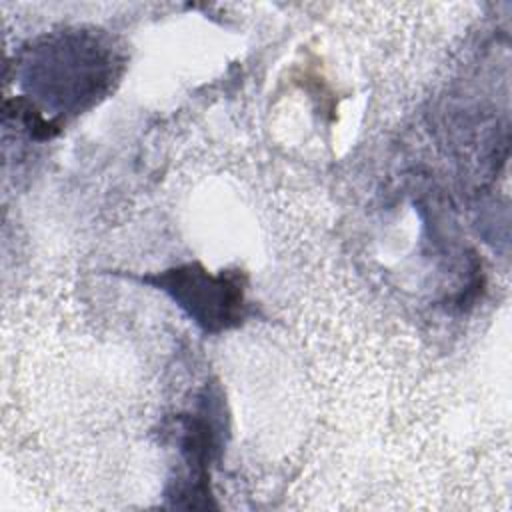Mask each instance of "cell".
<instances>
[{
    "label": "cell",
    "instance_id": "1",
    "mask_svg": "<svg viewBox=\"0 0 512 512\" xmlns=\"http://www.w3.org/2000/svg\"><path fill=\"white\" fill-rule=\"evenodd\" d=\"M142 280L166 292L208 334L230 330L246 316V276L242 270L212 274L200 262H188Z\"/></svg>",
    "mask_w": 512,
    "mask_h": 512
}]
</instances>
